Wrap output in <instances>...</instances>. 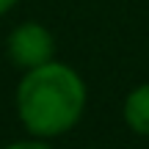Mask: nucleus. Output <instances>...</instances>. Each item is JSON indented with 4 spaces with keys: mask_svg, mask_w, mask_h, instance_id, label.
Listing matches in <instances>:
<instances>
[{
    "mask_svg": "<svg viewBox=\"0 0 149 149\" xmlns=\"http://www.w3.org/2000/svg\"><path fill=\"white\" fill-rule=\"evenodd\" d=\"M6 50L19 69H33L55 58V39L42 22H19L8 33Z\"/></svg>",
    "mask_w": 149,
    "mask_h": 149,
    "instance_id": "f03ea898",
    "label": "nucleus"
},
{
    "mask_svg": "<svg viewBox=\"0 0 149 149\" xmlns=\"http://www.w3.org/2000/svg\"><path fill=\"white\" fill-rule=\"evenodd\" d=\"M122 116H124V124H127L135 135L149 138V83L135 86V88L124 97Z\"/></svg>",
    "mask_w": 149,
    "mask_h": 149,
    "instance_id": "7ed1b4c3",
    "label": "nucleus"
},
{
    "mask_svg": "<svg viewBox=\"0 0 149 149\" xmlns=\"http://www.w3.org/2000/svg\"><path fill=\"white\" fill-rule=\"evenodd\" d=\"M17 3H19V0H0V17H3V14H8V11L14 8Z\"/></svg>",
    "mask_w": 149,
    "mask_h": 149,
    "instance_id": "39448f33",
    "label": "nucleus"
},
{
    "mask_svg": "<svg viewBox=\"0 0 149 149\" xmlns=\"http://www.w3.org/2000/svg\"><path fill=\"white\" fill-rule=\"evenodd\" d=\"M88 102V88L77 69L61 61L25 69L17 86V116L36 138H58L80 122Z\"/></svg>",
    "mask_w": 149,
    "mask_h": 149,
    "instance_id": "f257e3e1",
    "label": "nucleus"
},
{
    "mask_svg": "<svg viewBox=\"0 0 149 149\" xmlns=\"http://www.w3.org/2000/svg\"><path fill=\"white\" fill-rule=\"evenodd\" d=\"M3 149H55L50 144L47 138H36V135H31V138H22V141H14V144L3 146Z\"/></svg>",
    "mask_w": 149,
    "mask_h": 149,
    "instance_id": "20e7f679",
    "label": "nucleus"
}]
</instances>
